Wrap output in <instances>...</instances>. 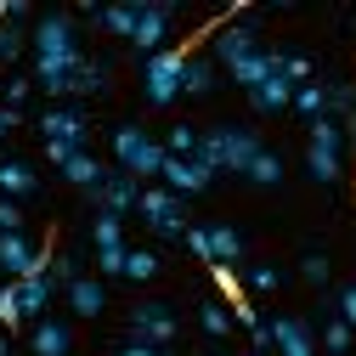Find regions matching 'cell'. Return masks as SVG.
Listing matches in <instances>:
<instances>
[{
  "label": "cell",
  "mask_w": 356,
  "mask_h": 356,
  "mask_svg": "<svg viewBox=\"0 0 356 356\" xmlns=\"http://www.w3.org/2000/svg\"><path fill=\"white\" fill-rule=\"evenodd\" d=\"M29 46H34V85H40L46 97H68V79H74V68L85 63L79 34H74V17H68V12H46V17L34 23Z\"/></svg>",
  "instance_id": "cell-1"
},
{
  "label": "cell",
  "mask_w": 356,
  "mask_h": 356,
  "mask_svg": "<svg viewBox=\"0 0 356 356\" xmlns=\"http://www.w3.org/2000/svg\"><path fill=\"white\" fill-rule=\"evenodd\" d=\"M260 136H254V130L249 124H215V130H204V136H198V164L204 170H232V175H249V164L260 159Z\"/></svg>",
  "instance_id": "cell-2"
},
{
  "label": "cell",
  "mask_w": 356,
  "mask_h": 356,
  "mask_svg": "<svg viewBox=\"0 0 356 356\" xmlns=\"http://www.w3.org/2000/svg\"><path fill=\"white\" fill-rule=\"evenodd\" d=\"M113 159H119L124 175H136V181L147 187V181L164 175V159H170V153H164V142L147 136L142 124H119V130H113Z\"/></svg>",
  "instance_id": "cell-3"
},
{
  "label": "cell",
  "mask_w": 356,
  "mask_h": 356,
  "mask_svg": "<svg viewBox=\"0 0 356 356\" xmlns=\"http://www.w3.org/2000/svg\"><path fill=\"white\" fill-rule=\"evenodd\" d=\"M345 147H350V130H345V124H334V119H317V124H311V142H305V170H311V181L334 187L339 170H345Z\"/></svg>",
  "instance_id": "cell-4"
},
{
  "label": "cell",
  "mask_w": 356,
  "mask_h": 356,
  "mask_svg": "<svg viewBox=\"0 0 356 356\" xmlns=\"http://www.w3.org/2000/svg\"><path fill=\"white\" fill-rule=\"evenodd\" d=\"M209 51H215V63L227 68V74H238L249 57H260L266 46H260V34H254V23L249 17H220L215 29H209Z\"/></svg>",
  "instance_id": "cell-5"
},
{
  "label": "cell",
  "mask_w": 356,
  "mask_h": 356,
  "mask_svg": "<svg viewBox=\"0 0 356 356\" xmlns=\"http://www.w3.org/2000/svg\"><path fill=\"white\" fill-rule=\"evenodd\" d=\"M187 46H164L159 57L142 63V85H147V102L153 108H170L175 97H181V74H187Z\"/></svg>",
  "instance_id": "cell-6"
},
{
  "label": "cell",
  "mask_w": 356,
  "mask_h": 356,
  "mask_svg": "<svg viewBox=\"0 0 356 356\" xmlns=\"http://www.w3.org/2000/svg\"><path fill=\"white\" fill-rule=\"evenodd\" d=\"M187 254H198L204 266H238L243 260V232L227 227V220H215V227H187Z\"/></svg>",
  "instance_id": "cell-7"
},
{
  "label": "cell",
  "mask_w": 356,
  "mask_h": 356,
  "mask_svg": "<svg viewBox=\"0 0 356 356\" xmlns=\"http://www.w3.org/2000/svg\"><path fill=\"white\" fill-rule=\"evenodd\" d=\"M40 130H46V159L63 170L74 153H85V113L74 108H46L40 113Z\"/></svg>",
  "instance_id": "cell-8"
},
{
  "label": "cell",
  "mask_w": 356,
  "mask_h": 356,
  "mask_svg": "<svg viewBox=\"0 0 356 356\" xmlns=\"http://www.w3.org/2000/svg\"><path fill=\"white\" fill-rule=\"evenodd\" d=\"M136 215L147 220V227L159 232V238H187V215H181V198H175L170 187H142V204H136Z\"/></svg>",
  "instance_id": "cell-9"
},
{
  "label": "cell",
  "mask_w": 356,
  "mask_h": 356,
  "mask_svg": "<svg viewBox=\"0 0 356 356\" xmlns=\"http://www.w3.org/2000/svg\"><path fill=\"white\" fill-rule=\"evenodd\" d=\"M175 339V311L159 305V300H142V305H130V345H170Z\"/></svg>",
  "instance_id": "cell-10"
},
{
  "label": "cell",
  "mask_w": 356,
  "mask_h": 356,
  "mask_svg": "<svg viewBox=\"0 0 356 356\" xmlns=\"http://www.w3.org/2000/svg\"><path fill=\"white\" fill-rule=\"evenodd\" d=\"M46 266H51V249H34L29 232H6V238H0V272H6L12 283L46 272Z\"/></svg>",
  "instance_id": "cell-11"
},
{
  "label": "cell",
  "mask_w": 356,
  "mask_h": 356,
  "mask_svg": "<svg viewBox=\"0 0 356 356\" xmlns=\"http://www.w3.org/2000/svg\"><path fill=\"white\" fill-rule=\"evenodd\" d=\"M170 17H175V6H170V0H142L130 46H136L142 57H159V51H164V34H170Z\"/></svg>",
  "instance_id": "cell-12"
},
{
  "label": "cell",
  "mask_w": 356,
  "mask_h": 356,
  "mask_svg": "<svg viewBox=\"0 0 356 356\" xmlns=\"http://www.w3.org/2000/svg\"><path fill=\"white\" fill-rule=\"evenodd\" d=\"M97 198V209H108V215H130V209H136L142 204V181H136V175H124V170H108V181L91 193Z\"/></svg>",
  "instance_id": "cell-13"
},
{
  "label": "cell",
  "mask_w": 356,
  "mask_h": 356,
  "mask_svg": "<svg viewBox=\"0 0 356 356\" xmlns=\"http://www.w3.org/2000/svg\"><path fill=\"white\" fill-rule=\"evenodd\" d=\"M215 181V170H204L198 159H164V175H159V187H170L175 198H193Z\"/></svg>",
  "instance_id": "cell-14"
},
{
  "label": "cell",
  "mask_w": 356,
  "mask_h": 356,
  "mask_svg": "<svg viewBox=\"0 0 356 356\" xmlns=\"http://www.w3.org/2000/svg\"><path fill=\"white\" fill-rule=\"evenodd\" d=\"M272 350L277 356H317V334L305 317H277L272 323Z\"/></svg>",
  "instance_id": "cell-15"
},
{
  "label": "cell",
  "mask_w": 356,
  "mask_h": 356,
  "mask_svg": "<svg viewBox=\"0 0 356 356\" xmlns=\"http://www.w3.org/2000/svg\"><path fill=\"white\" fill-rule=\"evenodd\" d=\"M249 108H254V113H283V108H294V85H289V74L277 68L272 79H260L254 91H249Z\"/></svg>",
  "instance_id": "cell-16"
},
{
  "label": "cell",
  "mask_w": 356,
  "mask_h": 356,
  "mask_svg": "<svg viewBox=\"0 0 356 356\" xmlns=\"http://www.w3.org/2000/svg\"><path fill=\"white\" fill-rule=\"evenodd\" d=\"M63 294H68V311H74V317H102V305H108L102 277H74Z\"/></svg>",
  "instance_id": "cell-17"
},
{
  "label": "cell",
  "mask_w": 356,
  "mask_h": 356,
  "mask_svg": "<svg viewBox=\"0 0 356 356\" xmlns=\"http://www.w3.org/2000/svg\"><path fill=\"white\" fill-rule=\"evenodd\" d=\"M74 350V334L63 317H40L34 323V356H68Z\"/></svg>",
  "instance_id": "cell-18"
},
{
  "label": "cell",
  "mask_w": 356,
  "mask_h": 356,
  "mask_svg": "<svg viewBox=\"0 0 356 356\" xmlns=\"http://www.w3.org/2000/svg\"><path fill=\"white\" fill-rule=\"evenodd\" d=\"M136 12H142V0H119V6H97L91 17H97V29L130 40V34H136Z\"/></svg>",
  "instance_id": "cell-19"
},
{
  "label": "cell",
  "mask_w": 356,
  "mask_h": 356,
  "mask_svg": "<svg viewBox=\"0 0 356 356\" xmlns=\"http://www.w3.org/2000/svg\"><path fill=\"white\" fill-rule=\"evenodd\" d=\"M51 294H57L51 272H34V277H23V283H17V300H23V317H40V311L51 305Z\"/></svg>",
  "instance_id": "cell-20"
},
{
  "label": "cell",
  "mask_w": 356,
  "mask_h": 356,
  "mask_svg": "<svg viewBox=\"0 0 356 356\" xmlns=\"http://www.w3.org/2000/svg\"><path fill=\"white\" fill-rule=\"evenodd\" d=\"M34 187H40V181H34V170H29L23 159H6V164H0V193H6L12 204H17V198H34Z\"/></svg>",
  "instance_id": "cell-21"
},
{
  "label": "cell",
  "mask_w": 356,
  "mask_h": 356,
  "mask_svg": "<svg viewBox=\"0 0 356 356\" xmlns=\"http://www.w3.org/2000/svg\"><path fill=\"white\" fill-rule=\"evenodd\" d=\"M63 175H68V181H74V187H85V193H97V187L108 181V170H102V164H97L91 153H74V159L63 164Z\"/></svg>",
  "instance_id": "cell-22"
},
{
  "label": "cell",
  "mask_w": 356,
  "mask_h": 356,
  "mask_svg": "<svg viewBox=\"0 0 356 356\" xmlns=\"http://www.w3.org/2000/svg\"><path fill=\"white\" fill-rule=\"evenodd\" d=\"M209 91H215V57H187L181 97H209Z\"/></svg>",
  "instance_id": "cell-23"
},
{
  "label": "cell",
  "mask_w": 356,
  "mask_h": 356,
  "mask_svg": "<svg viewBox=\"0 0 356 356\" xmlns=\"http://www.w3.org/2000/svg\"><path fill=\"white\" fill-rule=\"evenodd\" d=\"M294 113H305L311 124H317V119H328V79L300 85V91H294Z\"/></svg>",
  "instance_id": "cell-24"
},
{
  "label": "cell",
  "mask_w": 356,
  "mask_h": 356,
  "mask_svg": "<svg viewBox=\"0 0 356 356\" xmlns=\"http://www.w3.org/2000/svg\"><path fill=\"white\" fill-rule=\"evenodd\" d=\"M97 91H108V68L85 57V63L74 68V79H68V97H97Z\"/></svg>",
  "instance_id": "cell-25"
},
{
  "label": "cell",
  "mask_w": 356,
  "mask_h": 356,
  "mask_svg": "<svg viewBox=\"0 0 356 356\" xmlns=\"http://www.w3.org/2000/svg\"><path fill=\"white\" fill-rule=\"evenodd\" d=\"M91 243H97V254L124 249V220H119V215H108V209H97V220H91Z\"/></svg>",
  "instance_id": "cell-26"
},
{
  "label": "cell",
  "mask_w": 356,
  "mask_h": 356,
  "mask_svg": "<svg viewBox=\"0 0 356 356\" xmlns=\"http://www.w3.org/2000/svg\"><path fill=\"white\" fill-rule=\"evenodd\" d=\"M243 181H254V187H277V181H283V159H277L272 147H260V159L249 164V175H243Z\"/></svg>",
  "instance_id": "cell-27"
},
{
  "label": "cell",
  "mask_w": 356,
  "mask_h": 356,
  "mask_svg": "<svg viewBox=\"0 0 356 356\" xmlns=\"http://www.w3.org/2000/svg\"><path fill=\"white\" fill-rule=\"evenodd\" d=\"M198 328H204V334H215V339H220V334H232V305L204 300V305H198Z\"/></svg>",
  "instance_id": "cell-28"
},
{
  "label": "cell",
  "mask_w": 356,
  "mask_h": 356,
  "mask_svg": "<svg viewBox=\"0 0 356 356\" xmlns=\"http://www.w3.org/2000/svg\"><path fill=\"white\" fill-rule=\"evenodd\" d=\"M198 136H204V130H193V124H175L170 136H164V153H170V159H198Z\"/></svg>",
  "instance_id": "cell-29"
},
{
  "label": "cell",
  "mask_w": 356,
  "mask_h": 356,
  "mask_svg": "<svg viewBox=\"0 0 356 356\" xmlns=\"http://www.w3.org/2000/svg\"><path fill=\"white\" fill-rule=\"evenodd\" d=\"M124 277H130V283H147V277H159V254H153V249H130V260H124Z\"/></svg>",
  "instance_id": "cell-30"
},
{
  "label": "cell",
  "mask_w": 356,
  "mask_h": 356,
  "mask_svg": "<svg viewBox=\"0 0 356 356\" xmlns=\"http://www.w3.org/2000/svg\"><path fill=\"white\" fill-rule=\"evenodd\" d=\"M317 339H323V350H328V356H345V350H350V339H356V334H350V328H345V323H339V317H334V323H328V328H323V334H317Z\"/></svg>",
  "instance_id": "cell-31"
},
{
  "label": "cell",
  "mask_w": 356,
  "mask_h": 356,
  "mask_svg": "<svg viewBox=\"0 0 356 356\" xmlns=\"http://www.w3.org/2000/svg\"><path fill=\"white\" fill-rule=\"evenodd\" d=\"M46 272H51V283H57V289H68L74 277H85V272H79V260H74V254H51V266H46Z\"/></svg>",
  "instance_id": "cell-32"
},
{
  "label": "cell",
  "mask_w": 356,
  "mask_h": 356,
  "mask_svg": "<svg viewBox=\"0 0 356 356\" xmlns=\"http://www.w3.org/2000/svg\"><path fill=\"white\" fill-rule=\"evenodd\" d=\"M17 57H23V29L0 23V63H17Z\"/></svg>",
  "instance_id": "cell-33"
},
{
  "label": "cell",
  "mask_w": 356,
  "mask_h": 356,
  "mask_svg": "<svg viewBox=\"0 0 356 356\" xmlns=\"http://www.w3.org/2000/svg\"><path fill=\"white\" fill-rule=\"evenodd\" d=\"M0 323H6V328H17V323H23V300H17V283H6V289H0Z\"/></svg>",
  "instance_id": "cell-34"
},
{
  "label": "cell",
  "mask_w": 356,
  "mask_h": 356,
  "mask_svg": "<svg viewBox=\"0 0 356 356\" xmlns=\"http://www.w3.org/2000/svg\"><path fill=\"white\" fill-rule=\"evenodd\" d=\"M6 232H23V209L12 198H0V238H6Z\"/></svg>",
  "instance_id": "cell-35"
},
{
  "label": "cell",
  "mask_w": 356,
  "mask_h": 356,
  "mask_svg": "<svg viewBox=\"0 0 356 356\" xmlns=\"http://www.w3.org/2000/svg\"><path fill=\"white\" fill-rule=\"evenodd\" d=\"M339 323L356 334V283H345V289H339Z\"/></svg>",
  "instance_id": "cell-36"
},
{
  "label": "cell",
  "mask_w": 356,
  "mask_h": 356,
  "mask_svg": "<svg viewBox=\"0 0 356 356\" xmlns=\"http://www.w3.org/2000/svg\"><path fill=\"white\" fill-rule=\"evenodd\" d=\"M249 283H254L260 294H272V289H277L283 277H277V266H254V272H249Z\"/></svg>",
  "instance_id": "cell-37"
},
{
  "label": "cell",
  "mask_w": 356,
  "mask_h": 356,
  "mask_svg": "<svg viewBox=\"0 0 356 356\" xmlns=\"http://www.w3.org/2000/svg\"><path fill=\"white\" fill-rule=\"evenodd\" d=\"M29 91H34V85H29L23 74H12V79H6V108H23V97H29Z\"/></svg>",
  "instance_id": "cell-38"
},
{
  "label": "cell",
  "mask_w": 356,
  "mask_h": 356,
  "mask_svg": "<svg viewBox=\"0 0 356 356\" xmlns=\"http://www.w3.org/2000/svg\"><path fill=\"white\" fill-rule=\"evenodd\" d=\"M300 272H305V283H328V260H323V254H305Z\"/></svg>",
  "instance_id": "cell-39"
},
{
  "label": "cell",
  "mask_w": 356,
  "mask_h": 356,
  "mask_svg": "<svg viewBox=\"0 0 356 356\" xmlns=\"http://www.w3.org/2000/svg\"><path fill=\"white\" fill-rule=\"evenodd\" d=\"M17 119H23L17 108H0V142H6V136H12V130H17Z\"/></svg>",
  "instance_id": "cell-40"
},
{
  "label": "cell",
  "mask_w": 356,
  "mask_h": 356,
  "mask_svg": "<svg viewBox=\"0 0 356 356\" xmlns=\"http://www.w3.org/2000/svg\"><path fill=\"white\" fill-rule=\"evenodd\" d=\"M119 356H164V350H159V345H124Z\"/></svg>",
  "instance_id": "cell-41"
},
{
  "label": "cell",
  "mask_w": 356,
  "mask_h": 356,
  "mask_svg": "<svg viewBox=\"0 0 356 356\" xmlns=\"http://www.w3.org/2000/svg\"><path fill=\"white\" fill-rule=\"evenodd\" d=\"M0 356H12V345H6V334H0Z\"/></svg>",
  "instance_id": "cell-42"
},
{
  "label": "cell",
  "mask_w": 356,
  "mask_h": 356,
  "mask_svg": "<svg viewBox=\"0 0 356 356\" xmlns=\"http://www.w3.org/2000/svg\"><path fill=\"white\" fill-rule=\"evenodd\" d=\"M350 153H356V119H350Z\"/></svg>",
  "instance_id": "cell-43"
},
{
  "label": "cell",
  "mask_w": 356,
  "mask_h": 356,
  "mask_svg": "<svg viewBox=\"0 0 356 356\" xmlns=\"http://www.w3.org/2000/svg\"><path fill=\"white\" fill-rule=\"evenodd\" d=\"M215 356H220V350H215Z\"/></svg>",
  "instance_id": "cell-44"
}]
</instances>
